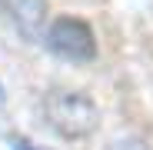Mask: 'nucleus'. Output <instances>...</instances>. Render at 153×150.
I'll list each match as a JSON object with an SVG mask.
<instances>
[{
    "mask_svg": "<svg viewBox=\"0 0 153 150\" xmlns=\"http://www.w3.org/2000/svg\"><path fill=\"white\" fill-rule=\"evenodd\" d=\"M7 104V93H4V84H0V107Z\"/></svg>",
    "mask_w": 153,
    "mask_h": 150,
    "instance_id": "obj_6",
    "label": "nucleus"
},
{
    "mask_svg": "<svg viewBox=\"0 0 153 150\" xmlns=\"http://www.w3.org/2000/svg\"><path fill=\"white\" fill-rule=\"evenodd\" d=\"M7 143H10L13 150H47V147H40V143H33L30 137H23V134H10V137H7Z\"/></svg>",
    "mask_w": 153,
    "mask_h": 150,
    "instance_id": "obj_5",
    "label": "nucleus"
},
{
    "mask_svg": "<svg viewBox=\"0 0 153 150\" xmlns=\"http://www.w3.org/2000/svg\"><path fill=\"white\" fill-rule=\"evenodd\" d=\"M0 13H4L13 30L27 40H40L47 30V0H0Z\"/></svg>",
    "mask_w": 153,
    "mask_h": 150,
    "instance_id": "obj_3",
    "label": "nucleus"
},
{
    "mask_svg": "<svg viewBox=\"0 0 153 150\" xmlns=\"http://www.w3.org/2000/svg\"><path fill=\"white\" fill-rule=\"evenodd\" d=\"M43 43L53 57H60L67 63H90L97 57L93 27L80 17H57L43 30Z\"/></svg>",
    "mask_w": 153,
    "mask_h": 150,
    "instance_id": "obj_2",
    "label": "nucleus"
},
{
    "mask_svg": "<svg viewBox=\"0 0 153 150\" xmlns=\"http://www.w3.org/2000/svg\"><path fill=\"white\" fill-rule=\"evenodd\" d=\"M107 150H150V147H146V140H140V137H120V140H113Z\"/></svg>",
    "mask_w": 153,
    "mask_h": 150,
    "instance_id": "obj_4",
    "label": "nucleus"
},
{
    "mask_svg": "<svg viewBox=\"0 0 153 150\" xmlns=\"http://www.w3.org/2000/svg\"><path fill=\"white\" fill-rule=\"evenodd\" d=\"M43 117L63 140H83L100 127V107L80 90H50L43 97Z\"/></svg>",
    "mask_w": 153,
    "mask_h": 150,
    "instance_id": "obj_1",
    "label": "nucleus"
}]
</instances>
